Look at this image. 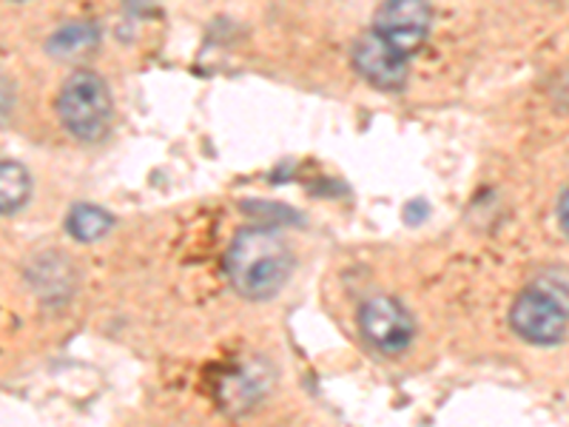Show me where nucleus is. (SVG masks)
<instances>
[{
	"label": "nucleus",
	"instance_id": "obj_7",
	"mask_svg": "<svg viewBox=\"0 0 569 427\" xmlns=\"http://www.w3.org/2000/svg\"><path fill=\"white\" fill-rule=\"evenodd\" d=\"M100 40V29L91 23V20H71L66 27H60L58 32L49 38L46 49L54 58H74V54H83L89 49H94Z\"/></svg>",
	"mask_w": 569,
	"mask_h": 427
},
{
	"label": "nucleus",
	"instance_id": "obj_8",
	"mask_svg": "<svg viewBox=\"0 0 569 427\" xmlns=\"http://www.w3.org/2000/svg\"><path fill=\"white\" fill-rule=\"evenodd\" d=\"M111 222L114 220H111L109 211L91 206V202H80V206L71 208L69 217H66V231L80 242H94L109 231Z\"/></svg>",
	"mask_w": 569,
	"mask_h": 427
},
{
	"label": "nucleus",
	"instance_id": "obj_5",
	"mask_svg": "<svg viewBox=\"0 0 569 427\" xmlns=\"http://www.w3.org/2000/svg\"><path fill=\"white\" fill-rule=\"evenodd\" d=\"M373 32L382 34L396 52L410 58L430 34V7L419 0H390L376 12Z\"/></svg>",
	"mask_w": 569,
	"mask_h": 427
},
{
	"label": "nucleus",
	"instance_id": "obj_11",
	"mask_svg": "<svg viewBox=\"0 0 569 427\" xmlns=\"http://www.w3.org/2000/svg\"><path fill=\"white\" fill-rule=\"evenodd\" d=\"M558 220H561L563 234H567V237H569V188H567V191H563L561 202H558Z\"/></svg>",
	"mask_w": 569,
	"mask_h": 427
},
{
	"label": "nucleus",
	"instance_id": "obj_3",
	"mask_svg": "<svg viewBox=\"0 0 569 427\" xmlns=\"http://www.w3.org/2000/svg\"><path fill=\"white\" fill-rule=\"evenodd\" d=\"M359 330L379 354L399 356L413 342L416 325L399 299L379 294V297L365 299L359 308Z\"/></svg>",
	"mask_w": 569,
	"mask_h": 427
},
{
	"label": "nucleus",
	"instance_id": "obj_10",
	"mask_svg": "<svg viewBox=\"0 0 569 427\" xmlns=\"http://www.w3.org/2000/svg\"><path fill=\"white\" fill-rule=\"evenodd\" d=\"M532 288H538V291L550 294L556 302H561L563 308L569 311V271L567 268H547V271H541L536 277V282H532Z\"/></svg>",
	"mask_w": 569,
	"mask_h": 427
},
{
	"label": "nucleus",
	"instance_id": "obj_6",
	"mask_svg": "<svg viewBox=\"0 0 569 427\" xmlns=\"http://www.w3.org/2000/svg\"><path fill=\"white\" fill-rule=\"evenodd\" d=\"M353 66L368 83L396 91L408 80V58L399 54L379 32H368L353 43Z\"/></svg>",
	"mask_w": 569,
	"mask_h": 427
},
{
	"label": "nucleus",
	"instance_id": "obj_9",
	"mask_svg": "<svg viewBox=\"0 0 569 427\" xmlns=\"http://www.w3.org/2000/svg\"><path fill=\"white\" fill-rule=\"evenodd\" d=\"M32 195V180H29L27 169L14 160L0 162V208L3 214L18 211L23 202Z\"/></svg>",
	"mask_w": 569,
	"mask_h": 427
},
{
	"label": "nucleus",
	"instance_id": "obj_4",
	"mask_svg": "<svg viewBox=\"0 0 569 427\" xmlns=\"http://www.w3.org/2000/svg\"><path fill=\"white\" fill-rule=\"evenodd\" d=\"M510 325L521 339L547 348V345H558L567 337L569 311L561 302H556L550 294L538 291V288L530 285V288L512 302Z\"/></svg>",
	"mask_w": 569,
	"mask_h": 427
},
{
	"label": "nucleus",
	"instance_id": "obj_1",
	"mask_svg": "<svg viewBox=\"0 0 569 427\" xmlns=\"http://www.w3.org/2000/svg\"><path fill=\"white\" fill-rule=\"evenodd\" d=\"M226 274L240 297L268 299L291 274V251L271 228H242L228 246Z\"/></svg>",
	"mask_w": 569,
	"mask_h": 427
},
{
	"label": "nucleus",
	"instance_id": "obj_2",
	"mask_svg": "<svg viewBox=\"0 0 569 427\" xmlns=\"http://www.w3.org/2000/svg\"><path fill=\"white\" fill-rule=\"evenodd\" d=\"M60 123L83 142L103 140L111 126V98L94 71H74L58 95Z\"/></svg>",
	"mask_w": 569,
	"mask_h": 427
}]
</instances>
